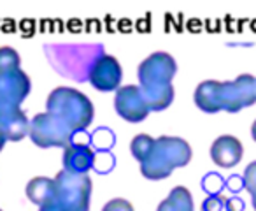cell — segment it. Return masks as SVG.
I'll return each mask as SVG.
<instances>
[{
	"label": "cell",
	"instance_id": "cell-1",
	"mask_svg": "<svg viewBox=\"0 0 256 211\" xmlns=\"http://www.w3.org/2000/svg\"><path fill=\"white\" fill-rule=\"evenodd\" d=\"M178 71L174 57L165 51L151 53L148 58H144L139 65L140 90L148 100L151 111H164L174 100V86L172 79Z\"/></svg>",
	"mask_w": 256,
	"mask_h": 211
},
{
	"label": "cell",
	"instance_id": "cell-2",
	"mask_svg": "<svg viewBox=\"0 0 256 211\" xmlns=\"http://www.w3.org/2000/svg\"><path fill=\"white\" fill-rule=\"evenodd\" d=\"M44 53L54 71L62 76L74 81H84L92 65L104 51L100 44H46Z\"/></svg>",
	"mask_w": 256,
	"mask_h": 211
},
{
	"label": "cell",
	"instance_id": "cell-3",
	"mask_svg": "<svg viewBox=\"0 0 256 211\" xmlns=\"http://www.w3.org/2000/svg\"><path fill=\"white\" fill-rule=\"evenodd\" d=\"M192 160V146L176 136H160L154 141L151 155L140 164V172L148 179H165L172 171L184 167Z\"/></svg>",
	"mask_w": 256,
	"mask_h": 211
},
{
	"label": "cell",
	"instance_id": "cell-4",
	"mask_svg": "<svg viewBox=\"0 0 256 211\" xmlns=\"http://www.w3.org/2000/svg\"><path fill=\"white\" fill-rule=\"evenodd\" d=\"M46 111L58 116L74 134L86 130L93 122L92 100L70 86H58L50 93Z\"/></svg>",
	"mask_w": 256,
	"mask_h": 211
},
{
	"label": "cell",
	"instance_id": "cell-5",
	"mask_svg": "<svg viewBox=\"0 0 256 211\" xmlns=\"http://www.w3.org/2000/svg\"><path fill=\"white\" fill-rule=\"evenodd\" d=\"M58 211H88L92 197V179L88 174H74L62 169L54 176Z\"/></svg>",
	"mask_w": 256,
	"mask_h": 211
},
{
	"label": "cell",
	"instance_id": "cell-6",
	"mask_svg": "<svg viewBox=\"0 0 256 211\" xmlns=\"http://www.w3.org/2000/svg\"><path fill=\"white\" fill-rule=\"evenodd\" d=\"M28 136L40 148H65L72 141V132L58 116L39 113L30 122Z\"/></svg>",
	"mask_w": 256,
	"mask_h": 211
},
{
	"label": "cell",
	"instance_id": "cell-7",
	"mask_svg": "<svg viewBox=\"0 0 256 211\" xmlns=\"http://www.w3.org/2000/svg\"><path fill=\"white\" fill-rule=\"evenodd\" d=\"M221 111L237 113L256 102V78L240 74L234 81H221L220 88Z\"/></svg>",
	"mask_w": 256,
	"mask_h": 211
},
{
	"label": "cell",
	"instance_id": "cell-8",
	"mask_svg": "<svg viewBox=\"0 0 256 211\" xmlns=\"http://www.w3.org/2000/svg\"><path fill=\"white\" fill-rule=\"evenodd\" d=\"M114 109H116V113L121 118L130 123L144 122L151 113L146 97H144L140 86L137 85H126L116 90Z\"/></svg>",
	"mask_w": 256,
	"mask_h": 211
},
{
	"label": "cell",
	"instance_id": "cell-9",
	"mask_svg": "<svg viewBox=\"0 0 256 211\" xmlns=\"http://www.w3.org/2000/svg\"><path fill=\"white\" fill-rule=\"evenodd\" d=\"M123 71L120 62L110 55H100L92 65L88 74V81L100 92H114L120 88Z\"/></svg>",
	"mask_w": 256,
	"mask_h": 211
},
{
	"label": "cell",
	"instance_id": "cell-10",
	"mask_svg": "<svg viewBox=\"0 0 256 211\" xmlns=\"http://www.w3.org/2000/svg\"><path fill=\"white\" fill-rule=\"evenodd\" d=\"M32 90V83L22 69L0 74V104L20 106Z\"/></svg>",
	"mask_w": 256,
	"mask_h": 211
},
{
	"label": "cell",
	"instance_id": "cell-11",
	"mask_svg": "<svg viewBox=\"0 0 256 211\" xmlns=\"http://www.w3.org/2000/svg\"><path fill=\"white\" fill-rule=\"evenodd\" d=\"M30 120L25 111L14 104H0V132L6 141H22L28 136Z\"/></svg>",
	"mask_w": 256,
	"mask_h": 211
},
{
	"label": "cell",
	"instance_id": "cell-12",
	"mask_svg": "<svg viewBox=\"0 0 256 211\" xmlns=\"http://www.w3.org/2000/svg\"><path fill=\"white\" fill-rule=\"evenodd\" d=\"M209 155L218 167L232 169L244 157V146H242L240 139H237L235 136L223 134L212 141Z\"/></svg>",
	"mask_w": 256,
	"mask_h": 211
},
{
	"label": "cell",
	"instance_id": "cell-13",
	"mask_svg": "<svg viewBox=\"0 0 256 211\" xmlns=\"http://www.w3.org/2000/svg\"><path fill=\"white\" fill-rule=\"evenodd\" d=\"M96 153L88 146V144L78 143L72 139L65 146L64 153V169L74 174H88L92 167H95Z\"/></svg>",
	"mask_w": 256,
	"mask_h": 211
},
{
	"label": "cell",
	"instance_id": "cell-14",
	"mask_svg": "<svg viewBox=\"0 0 256 211\" xmlns=\"http://www.w3.org/2000/svg\"><path fill=\"white\" fill-rule=\"evenodd\" d=\"M26 197L39 207H56V183L54 178L37 176L26 183Z\"/></svg>",
	"mask_w": 256,
	"mask_h": 211
},
{
	"label": "cell",
	"instance_id": "cell-15",
	"mask_svg": "<svg viewBox=\"0 0 256 211\" xmlns=\"http://www.w3.org/2000/svg\"><path fill=\"white\" fill-rule=\"evenodd\" d=\"M220 88L221 81H216V79H207V81L200 83L195 88V93H193V100H195L196 108L202 109L204 113H212V115L220 113Z\"/></svg>",
	"mask_w": 256,
	"mask_h": 211
},
{
	"label": "cell",
	"instance_id": "cell-16",
	"mask_svg": "<svg viewBox=\"0 0 256 211\" xmlns=\"http://www.w3.org/2000/svg\"><path fill=\"white\" fill-rule=\"evenodd\" d=\"M156 211H195L193 197L186 186L178 185L156 207Z\"/></svg>",
	"mask_w": 256,
	"mask_h": 211
},
{
	"label": "cell",
	"instance_id": "cell-17",
	"mask_svg": "<svg viewBox=\"0 0 256 211\" xmlns=\"http://www.w3.org/2000/svg\"><path fill=\"white\" fill-rule=\"evenodd\" d=\"M244 202L242 199L226 197L223 193H210L202 204V211H242Z\"/></svg>",
	"mask_w": 256,
	"mask_h": 211
},
{
	"label": "cell",
	"instance_id": "cell-18",
	"mask_svg": "<svg viewBox=\"0 0 256 211\" xmlns=\"http://www.w3.org/2000/svg\"><path fill=\"white\" fill-rule=\"evenodd\" d=\"M154 141L156 139L148 136V134H139V136H136L132 139V143H130V151H132V155L137 158L139 164H142L151 155V151H153V148H154Z\"/></svg>",
	"mask_w": 256,
	"mask_h": 211
},
{
	"label": "cell",
	"instance_id": "cell-19",
	"mask_svg": "<svg viewBox=\"0 0 256 211\" xmlns=\"http://www.w3.org/2000/svg\"><path fill=\"white\" fill-rule=\"evenodd\" d=\"M20 62H22V58L16 50H12L11 46L0 48V74L20 69Z\"/></svg>",
	"mask_w": 256,
	"mask_h": 211
},
{
	"label": "cell",
	"instance_id": "cell-20",
	"mask_svg": "<svg viewBox=\"0 0 256 211\" xmlns=\"http://www.w3.org/2000/svg\"><path fill=\"white\" fill-rule=\"evenodd\" d=\"M242 183H244V188L249 192L252 200V207L256 211V160L246 167L244 174H242Z\"/></svg>",
	"mask_w": 256,
	"mask_h": 211
},
{
	"label": "cell",
	"instance_id": "cell-21",
	"mask_svg": "<svg viewBox=\"0 0 256 211\" xmlns=\"http://www.w3.org/2000/svg\"><path fill=\"white\" fill-rule=\"evenodd\" d=\"M102 211H136L132 206V202L123 197H114V199L107 200L106 206L102 207Z\"/></svg>",
	"mask_w": 256,
	"mask_h": 211
},
{
	"label": "cell",
	"instance_id": "cell-22",
	"mask_svg": "<svg viewBox=\"0 0 256 211\" xmlns=\"http://www.w3.org/2000/svg\"><path fill=\"white\" fill-rule=\"evenodd\" d=\"M251 137H252V141L256 143V120L252 122V125H251Z\"/></svg>",
	"mask_w": 256,
	"mask_h": 211
},
{
	"label": "cell",
	"instance_id": "cell-23",
	"mask_svg": "<svg viewBox=\"0 0 256 211\" xmlns=\"http://www.w3.org/2000/svg\"><path fill=\"white\" fill-rule=\"evenodd\" d=\"M4 144H6V137H4V134L0 132V151H2V148H4Z\"/></svg>",
	"mask_w": 256,
	"mask_h": 211
},
{
	"label": "cell",
	"instance_id": "cell-24",
	"mask_svg": "<svg viewBox=\"0 0 256 211\" xmlns=\"http://www.w3.org/2000/svg\"><path fill=\"white\" fill-rule=\"evenodd\" d=\"M39 211H58V209L54 206H51V207H40Z\"/></svg>",
	"mask_w": 256,
	"mask_h": 211
},
{
	"label": "cell",
	"instance_id": "cell-25",
	"mask_svg": "<svg viewBox=\"0 0 256 211\" xmlns=\"http://www.w3.org/2000/svg\"><path fill=\"white\" fill-rule=\"evenodd\" d=\"M0 211H2V209H0Z\"/></svg>",
	"mask_w": 256,
	"mask_h": 211
}]
</instances>
